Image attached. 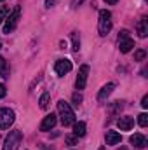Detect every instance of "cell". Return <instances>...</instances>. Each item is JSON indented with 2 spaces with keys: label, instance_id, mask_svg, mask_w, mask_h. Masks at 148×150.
<instances>
[{
  "label": "cell",
  "instance_id": "1",
  "mask_svg": "<svg viewBox=\"0 0 148 150\" xmlns=\"http://www.w3.org/2000/svg\"><path fill=\"white\" fill-rule=\"evenodd\" d=\"M58 113H59L61 124H63L65 127L75 124V113H73V110H72V107H70V103H66L65 100H59V101H58Z\"/></svg>",
  "mask_w": 148,
  "mask_h": 150
},
{
  "label": "cell",
  "instance_id": "2",
  "mask_svg": "<svg viewBox=\"0 0 148 150\" xmlns=\"http://www.w3.org/2000/svg\"><path fill=\"white\" fill-rule=\"evenodd\" d=\"M111 30V12L106 9L99 11V19H98V32L101 37H106Z\"/></svg>",
  "mask_w": 148,
  "mask_h": 150
},
{
  "label": "cell",
  "instance_id": "3",
  "mask_svg": "<svg viewBox=\"0 0 148 150\" xmlns=\"http://www.w3.org/2000/svg\"><path fill=\"white\" fill-rule=\"evenodd\" d=\"M19 16H21V7H19V5H16V7L12 9V12H9V16L5 18V25H4V33H11V32H14V28L18 26Z\"/></svg>",
  "mask_w": 148,
  "mask_h": 150
},
{
  "label": "cell",
  "instance_id": "4",
  "mask_svg": "<svg viewBox=\"0 0 148 150\" xmlns=\"http://www.w3.org/2000/svg\"><path fill=\"white\" fill-rule=\"evenodd\" d=\"M21 140H23V133H21V131H18V129H16V131H11L9 136H7L5 142H4V149L2 150H18Z\"/></svg>",
  "mask_w": 148,
  "mask_h": 150
},
{
  "label": "cell",
  "instance_id": "5",
  "mask_svg": "<svg viewBox=\"0 0 148 150\" xmlns=\"http://www.w3.org/2000/svg\"><path fill=\"white\" fill-rule=\"evenodd\" d=\"M132 47H134V40L131 38V35H129L127 30H122V32L118 33V49H120V52L125 54V52H129Z\"/></svg>",
  "mask_w": 148,
  "mask_h": 150
},
{
  "label": "cell",
  "instance_id": "6",
  "mask_svg": "<svg viewBox=\"0 0 148 150\" xmlns=\"http://www.w3.org/2000/svg\"><path fill=\"white\" fill-rule=\"evenodd\" d=\"M14 110L11 108H0V129H9L14 124Z\"/></svg>",
  "mask_w": 148,
  "mask_h": 150
},
{
  "label": "cell",
  "instance_id": "7",
  "mask_svg": "<svg viewBox=\"0 0 148 150\" xmlns=\"http://www.w3.org/2000/svg\"><path fill=\"white\" fill-rule=\"evenodd\" d=\"M72 68H73V65H72V61H70V59H66V58L58 59V61H56V65H54V72L59 75V77H63L65 74H68Z\"/></svg>",
  "mask_w": 148,
  "mask_h": 150
},
{
  "label": "cell",
  "instance_id": "8",
  "mask_svg": "<svg viewBox=\"0 0 148 150\" xmlns=\"http://www.w3.org/2000/svg\"><path fill=\"white\" fill-rule=\"evenodd\" d=\"M87 75H89V65H82L78 68V75H77V80H75V87L77 89H84L85 84H87Z\"/></svg>",
  "mask_w": 148,
  "mask_h": 150
},
{
  "label": "cell",
  "instance_id": "9",
  "mask_svg": "<svg viewBox=\"0 0 148 150\" xmlns=\"http://www.w3.org/2000/svg\"><path fill=\"white\" fill-rule=\"evenodd\" d=\"M56 122H58V117L54 115V113H49V115H45L44 117V120L40 122V131H51L54 126H56Z\"/></svg>",
  "mask_w": 148,
  "mask_h": 150
},
{
  "label": "cell",
  "instance_id": "10",
  "mask_svg": "<svg viewBox=\"0 0 148 150\" xmlns=\"http://www.w3.org/2000/svg\"><path fill=\"white\" fill-rule=\"evenodd\" d=\"M117 126H118L120 131H129V129L134 127V119L129 117V115H124V117H120V119L117 120Z\"/></svg>",
  "mask_w": 148,
  "mask_h": 150
},
{
  "label": "cell",
  "instance_id": "11",
  "mask_svg": "<svg viewBox=\"0 0 148 150\" xmlns=\"http://www.w3.org/2000/svg\"><path fill=\"white\" fill-rule=\"evenodd\" d=\"M113 89H115V84H113V82L105 84V86L99 89V93H98V100H99V101H105V100L110 96L111 93H113Z\"/></svg>",
  "mask_w": 148,
  "mask_h": 150
},
{
  "label": "cell",
  "instance_id": "12",
  "mask_svg": "<svg viewBox=\"0 0 148 150\" xmlns=\"http://www.w3.org/2000/svg\"><path fill=\"white\" fill-rule=\"evenodd\" d=\"M129 142H131V145L136 147V149H145L147 143H148L147 138H145L143 134H140V133H138V134H132V136L129 138Z\"/></svg>",
  "mask_w": 148,
  "mask_h": 150
},
{
  "label": "cell",
  "instance_id": "13",
  "mask_svg": "<svg viewBox=\"0 0 148 150\" xmlns=\"http://www.w3.org/2000/svg\"><path fill=\"white\" fill-rule=\"evenodd\" d=\"M105 142H106V145H117V143H120L122 142V136L117 133V131H106V134H105Z\"/></svg>",
  "mask_w": 148,
  "mask_h": 150
},
{
  "label": "cell",
  "instance_id": "14",
  "mask_svg": "<svg viewBox=\"0 0 148 150\" xmlns=\"http://www.w3.org/2000/svg\"><path fill=\"white\" fill-rule=\"evenodd\" d=\"M136 32L141 38H145L148 35V18H141L136 25Z\"/></svg>",
  "mask_w": 148,
  "mask_h": 150
},
{
  "label": "cell",
  "instance_id": "15",
  "mask_svg": "<svg viewBox=\"0 0 148 150\" xmlns=\"http://www.w3.org/2000/svg\"><path fill=\"white\" fill-rule=\"evenodd\" d=\"M73 134L77 138H82L85 134V122H75L73 124Z\"/></svg>",
  "mask_w": 148,
  "mask_h": 150
},
{
  "label": "cell",
  "instance_id": "16",
  "mask_svg": "<svg viewBox=\"0 0 148 150\" xmlns=\"http://www.w3.org/2000/svg\"><path fill=\"white\" fill-rule=\"evenodd\" d=\"M72 49H73L75 52H78V49H80V35L77 32L72 33Z\"/></svg>",
  "mask_w": 148,
  "mask_h": 150
},
{
  "label": "cell",
  "instance_id": "17",
  "mask_svg": "<svg viewBox=\"0 0 148 150\" xmlns=\"http://www.w3.org/2000/svg\"><path fill=\"white\" fill-rule=\"evenodd\" d=\"M49 100H51L49 93H44V94L40 96V100H38V105H40V108H42V110H45V108L49 107Z\"/></svg>",
  "mask_w": 148,
  "mask_h": 150
},
{
  "label": "cell",
  "instance_id": "18",
  "mask_svg": "<svg viewBox=\"0 0 148 150\" xmlns=\"http://www.w3.org/2000/svg\"><path fill=\"white\" fill-rule=\"evenodd\" d=\"M0 75H2V77H5V79L9 77V68H7V61H5V59H4L2 56H0Z\"/></svg>",
  "mask_w": 148,
  "mask_h": 150
},
{
  "label": "cell",
  "instance_id": "19",
  "mask_svg": "<svg viewBox=\"0 0 148 150\" xmlns=\"http://www.w3.org/2000/svg\"><path fill=\"white\" fill-rule=\"evenodd\" d=\"M145 58H147V51L145 49H138L134 52V61H143Z\"/></svg>",
  "mask_w": 148,
  "mask_h": 150
},
{
  "label": "cell",
  "instance_id": "20",
  "mask_svg": "<svg viewBox=\"0 0 148 150\" xmlns=\"http://www.w3.org/2000/svg\"><path fill=\"white\" fill-rule=\"evenodd\" d=\"M138 124H140L141 127H147V126H148V115H147V113L138 115Z\"/></svg>",
  "mask_w": 148,
  "mask_h": 150
},
{
  "label": "cell",
  "instance_id": "21",
  "mask_svg": "<svg viewBox=\"0 0 148 150\" xmlns=\"http://www.w3.org/2000/svg\"><path fill=\"white\" fill-rule=\"evenodd\" d=\"M7 16H9V7L2 5V7H0V23H4Z\"/></svg>",
  "mask_w": 148,
  "mask_h": 150
},
{
  "label": "cell",
  "instance_id": "22",
  "mask_svg": "<svg viewBox=\"0 0 148 150\" xmlns=\"http://www.w3.org/2000/svg\"><path fill=\"white\" fill-rule=\"evenodd\" d=\"M124 108V101H113V107H111V113H117Z\"/></svg>",
  "mask_w": 148,
  "mask_h": 150
},
{
  "label": "cell",
  "instance_id": "23",
  "mask_svg": "<svg viewBox=\"0 0 148 150\" xmlns=\"http://www.w3.org/2000/svg\"><path fill=\"white\" fill-rule=\"evenodd\" d=\"M72 101H73L75 107H78V105L82 103V94H80V93H73V96H72Z\"/></svg>",
  "mask_w": 148,
  "mask_h": 150
},
{
  "label": "cell",
  "instance_id": "24",
  "mask_svg": "<svg viewBox=\"0 0 148 150\" xmlns=\"http://www.w3.org/2000/svg\"><path fill=\"white\" fill-rule=\"evenodd\" d=\"M77 140H78V138H77V136H66V143H68V145H77Z\"/></svg>",
  "mask_w": 148,
  "mask_h": 150
},
{
  "label": "cell",
  "instance_id": "25",
  "mask_svg": "<svg viewBox=\"0 0 148 150\" xmlns=\"http://www.w3.org/2000/svg\"><path fill=\"white\" fill-rule=\"evenodd\" d=\"M141 107H143V108H148V94L143 96V100H141Z\"/></svg>",
  "mask_w": 148,
  "mask_h": 150
},
{
  "label": "cell",
  "instance_id": "26",
  "mask_svg": "<svg viewBox=\"0 0 148 150\" xmlns=\"http://www.w3.org/2000/svg\"><path fill=\"white\" fill-rule=\"evenodd\" d=\"M7 94V89H5V86L4 84H0V98H4Z\"/></svg>",
  "mask_w": 148,
  "mask_h": 150
},
{
  "label": "cell",
  "instance_id": "27",
  "mask_svg": "<svg viewBox=\"0 0 148 150\" xmlns=\"http://www.w3.org/2000/svg\"><path fill=\"white\" fill-rule=\"evenodd\" d=\"M82 2H84V0H72V7H73V9H77Z\"/></svg>",
  "mask_w": 148,
  "mask_h": 150
},
{
  "label": "cell",
  "instance_id": "28",
  "mask_svg": "<svg viewBox=\"0 0 148 150\" xmlns=\"http://www.w3.org/2000/svg\"><path fill=\"white\" fill-rule=\"evenodd\" d=\"M56 2H58V0H45V7H54Z\"/></svg>",
  "mask_w": 148,
  "mask_h": 150
},
{
  "label": "cell",
  "instance_id": "29",
  "mask_svg": "<svg viewBox=\"0 0 148 150\" xmlns=\"http://www.w3.org/2000/svg\"><path fill=\"white\" fill-rule=\"evenodd\" d=\"M105 2H106V4H110V5H113V4H117L118 0H105Z\"/></svg>",
  "mask_w": 148,
  "mask_h": 150
},
{
  "label": "cell",
  "instance_id": "30",
  "mask_svg": "<svg viewBox=\"0 0 148 150\" xmlns=\"http://www.w3.org/2000/svg\"><path fill=\"white\" fill-rule=\"evenodd\" d=\"M0 47H2V40H0Z\"/></svg>",
  "mask_w": 148,
  "mask_h": 150
},
{
  "label": "cell",
  "instance_id": "31",
  "mask_svg": "<svg viewBox=\"0 0 148 150\" xmlns=\"http://www.w3.org/2000/svg\"><path fill=\"white\" fill-rule=\"evenodd\" d=\"M0 2H2V0H0Z\"/></svg>",
  "mask_w": 148,
  "mask_h": 150
}]
</instances>
